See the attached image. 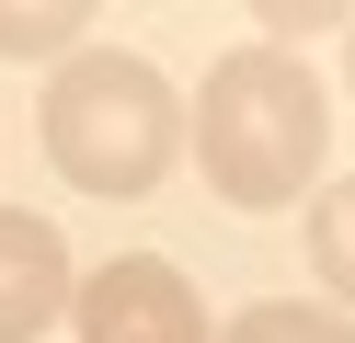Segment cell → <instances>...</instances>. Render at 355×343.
<instances>
[{"label":"cell","mask_w":355,"mask_h":343,"mask_svg":"<svg viewBox=\"0 0 355 343\" xmlns=\"http://www.w3.org/2000/svg\"><path fill=\"white\" fill-rule=\"evenodd\" d=\"M321 149H332V103L286 46H230L195 91V160L230 206H298L321 183Z\"/></svg>","instance_id":"obj_1"},{"label":"cell","mask_w":355,"mask_h":343,"mask_svg":"<svg viewBox=\"0 0 355 343\" xmlns=\"http://www.w3.org/2000/svg\"><path fill=\"white\" fill-rule=\"evenodd\" d=\"M344 80H355V23H344Z\"/></svg>","instance_id":"obj_8"},{"label":"cell","mask_w":355,"mask_h":343,"mask_svg":"<svg viewBox=\"0 0 355 343\" xmlns=\"http://www.w3.org/2000/svg\"><path fill=\"white\" fill-rule=\"evenodd\" d=\"M69 309V240L35 206H0V343H35Z\"/></svg>","instance_id":"obj_4"},{"label":"cell","mask_w":355,"mask_h":343,"mask_svg":"<svg viewBox=\"0 0 355 343\" xmlns=\"http://www.w3.org/2000/svg\"><path fill=\"white\" fill-rule=\"evenodd\" d=\"M309 274H321V286L355 309V172L309 195Z\"/></svg>","instance_id":"obj_5"},{"label":"cell","mask_w":355,"mask_h":343,"mask_svg":"<svg viewBox=\"0 0 355 343\" xmlns=\"http://www.w3.org/2000/svg\"><path fill=\"white\" fill-rule=\"evenodd\" d=\"M35 126H46V160L80 183V195H149V183L172 172V149H184V103H172V80L149 58H126V46H80V58L46 69V103H35Z\"/></svg>","instance_id":"obj_2"},{"label":"cell","mask_w":355,"mask_h":343,"mask_svg":"<svg viewBox=\"0 0 355 343\" xmlns=\"http://www.w3.org/2000/svg\"><path fill=\"white\" fill-rule=\"evenodd\" d=\"M69 297H80V343H218L195 274L161 263V252H115V263H92Z\"/></svg>","instance_id":"obj_3"},{"label":"cell","mask_w":355,"mask_h":343,"mask_svg":"<svg viewBox=\"0 0 355 343\" xmlns=\"http://www.w3.org/2000/svg\"><path fill=\"white\" fill-rule=\"evenodd\" d=\"M218 343H355V320L321 309V297H252V309H241Z\"/></svg>","instance_id":"obj_6"},{"label":"cell","mask_w":355,"mask_h":343,"mask_svg":"<svg viewBox=\"0 0 355 343\" xmlns=\"http://www.w3.org/2000/svg\"><path fill=\"white\" fill-rule=\"evenodd\" d=\"M92 0H46V12H0V58H80Z\"/></svg>","instance_id":"obj_7"}]
</instances>
